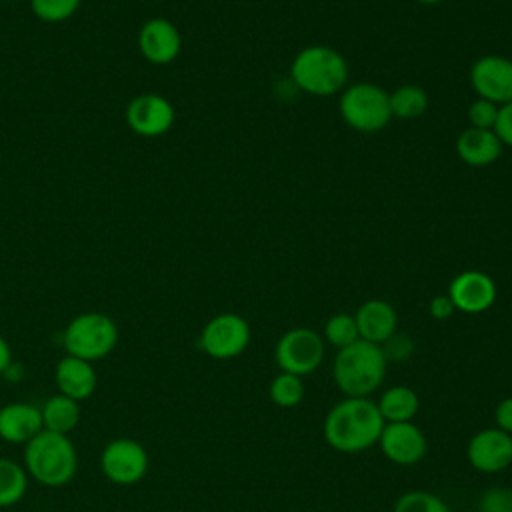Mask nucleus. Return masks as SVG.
<instances>
[{"mask_svg":"<svg viewBox=\"0 0 512 512\" xmlns=\"http://www.w3.org/2000/svg\"><path fill=\"white\" fill-rule=\"evenodd\" d=\"M100 468L112 484L132 486L148 472V452L134 438H116L102 448Z\"/></svg>","mask_w":512,"mask_h":512,"instance_id":"1a4fd4ad","label":"nucleus"},{"mask_svg":"<svg viewBox=\"0 0 512 512\" xmlns=\"http://www.w3.org/2000/svg\"><path fill=\"white\" fill-rule=\"evenodd\" d=\"M470 84L478 98L498 106L512 100V60L500 54L480 56L470 66Z\"/></svg>","mask_w":512,"mask_h":512,"instance_id":"9d476101","label":"nucleus"},{"mask_svg":"<svg viewBox=\"0 0 512 512\" xmlns=\"http://www.w3.org/2000/svg\"><path fill=\"white\" fill-rule=\"evenodd\" d=\"M338 112L356 132H380L392 120L390 92L374 82H356L340 92Z\"/></svg>","mask_w":512,"mask_h":512,"instance_id":"39448f33","label":"nucleus"},{"mask_svg":"<svg viewBox=\"0 0 512 512\" xmlns=\"http://www.w3.org/2000/svg\"><path fill=\"white\" fill-rule=\"evenodd\" d=\"M388 360L380 344L358 338L350 346L336 352L332 362V378L344 398H370L384 378Z\"/></svg>","mask_w":512,"mask_h":512,"instance_id":"f03ea898","label":"nucleus"},{"mask_svg":"<svg viewBox=\"0 0 512 512\" xmlns=\"http://www.w3.org/2000/svg\"><path fill=\"white\" fill-rule=\"evenodd\" d=\"M468 464L482 474H498L512 466V436L500 428L478 430L466 446Z\"/></svg>","mask_w":512,"mask_h":512,"instance_id":"9b49d317","label":"nucleus"},{"mask_svg":"<svg viewBox=\"0 0 512 512\" xmlns=\"http://www.w3.org/2000/svg\"><path fill=\"white\" fill-rule=\"evenodd\" d=\"M24 468L38 484L60 488L78 470V452L68 434L42 430L24 444Z\"/></svg>","mask_w":512,"mask_h":512,"instance_id":"7ed1b4c3","label":"nucleus"},{"mask_svg":"<svg viewBox=\"0 0 512 512\" xmlns=\"http://www.w3.org/2000/svg\"><path fill=\"white\" fill-rule=\"evenodd\" d=\"M28 488V472L10 458H0V508L22 500Z\"/></svg>","mask_w":512,"mask_h":512,"instance_id":"5701e85b","label":"nucleus"},{"mask_svg":"<svg viewBox=\"0 0 512 512\" xmlns=\"http://www.w3.org/2000/svg\"><path fill=\"white\" fill-rule=\"evenodd\" d=\"M322 338H324V342H328L336 350L356 342L360 338V334H358V326H356L354 314H346V312L332 314L326 320V324H324Z\"/></svg>","mask_w":512,"mask_h":512,"instance_id":"393cba45","label":"nucleus"},{"mask_svg":"<svg viewBox=\"0 0 512 512\" xmlns=\"http://www.w3.org/2000/svg\"><path fill=\"white\" fill-rule=\"evenodd\" d=\"M326 342L322 334L312 328L298 326L286 330L274 346V362L280 372H290L296 376H308L320 368L324 362Z\"/></svg>","mask_w":512,"mask_h":512,"instance_id":"0eeeda50","label":"nucleus"},{"mask_svg":"<svg viewBox=\"0 0 512 512\" xmlns=\"http://www.w3.org/2000/svg\"><path fill=\"white\" fill-rule=\"evenodd\" d=\"M118 342L116 322L102 312L74 316L64 330V348L70 356L94 362L106 358Z\"/></svg>","mask_w":512,"mask_h":512,"instance_id":"423d86ee","label":"nucleus"},{"mask_svg":"<svg viewBox=\"0 0 512 512\" xmlns=\"http://www.w3.org/2000/svg\"><path fill=\"white\" fill-rule=\"evenodd\" d=\"M428 312H430V316L434 318V320H448L454 312H456V308H454V304H452V300H450V296L448 294H438V296H434L432 300H430V304H428Z\"/></svg>","mask_w":512,"mask_h":512,"instance_id":"473e14b6","label":"nucleus"},{"mask_svg":"<svg viewBox=\"0 0 512 512\" xmlns=\"http://www.w3.org/2000/svg\"><path fill=\"white\" fill-rule=\"evenodd\" d=\"M44 430L42 412L28 402H10L0 408V438L10 444H26Z\"/></svg>","mask_w":512,"mask_h":512,"instance_id":"f3484780","label":"nucleus"},{"mask_svg":"<svg viewBox=\"0 0 512 512\" xmlns=\"http://www.w3.org/2000/svg\"><path fill=\"white\" fill-rule=\"evenodd\" d=\"M54 380H56L58 392L76 402L90 398L98 384V376L92 362L70 356V354L58 360L54 370Z\"/></svg>","mask_w":512,"mask_h":512,"instance_id":"a211bd4d","label":"nucleus"},{"mask_svg":"<svg viewBox=\"0 0 512 512\" xmlns=\"http://www.w3.org/2000/svg\"><path fill=\"white\" fill-rule=\"evenodd\" d=\"M380 348H382V352H384V356H386L388 362H390V360H392V362H402V360H406V358L412 356V352H414V342H412V338H408L406 334L394 332L386 342L380 344Z\"/></svg>","mask_w":512,"mask_h":512,"instance_id":"c756f323","label":"nucleus"},{"mask_svg":"<svg viewBox=\"0 0 512 512\" xmlns=\"http://www.w3.org/2000/svg\"><path fill=\"white\" fill-rule=\"evenodd\" d=\"M496 116H498V104L484 100V98H476L470 106H468V122L472 128H482V130H492L496 124Z\"/></svg>","mask_w":512,"mask_h":512,"instance_id":"c85d7f7f","label":"nucleus"},{"mask_svg":"<svg viewBox=\"0 0 512 512\" xmlns=\"http://www.w3.org/2000/svg\"><path fill=\"white\" fill-rule=\"evenodd\" d=\"M290 78L294 86L312 96H334L346 88L348 64L344 56L324 44L302 48L292 64Z\"/></svg>","mask_w":512,"mask_h":512,"instance_id":"20e7f679","label":"nucleus"},{"mask_svg":"<svg viewBox=\"0 0 512 512\" xmlns=\"http://www.w3.org/2000/svg\"><path fill=\"white\" fill-rule=\"evenodd\" d=\"M268 396L278 408H294L304 398V382L296 374L278 372L268 386Z\"/></svg>","mask_w":512,"mask_h":512,"instance_id":"b1692460","label":"nucleus"},{"mask_svg":"<svg viewBox=\"0 0 512 512\" xmlns=\"http://www.w3.org/2000/svg\"><path fill=\"white\" fill-rule=\"evenodd\" d=\"M478 512H512V488L490 486L478 498Z\"/></svg>","mask_w":512,"mask_h":512,"instance_id":"cd10ccee","label":"nucleus"},{"mask_svg":"<svg viewBox=\"0 0 512 512\" xmlns=\"http://www.w3.org/2000/svg\"><path fill=\"white\" fill-rule=\"evenodd\" d=\"M140 54L158 66L170 64L182 50V36L178 28L166 18H150L138 32Z\"/></svg>","mask_w":512,"mask_h":512,"instance_id":"2eb2a0df","label":"nucleus"},{"mask_svg":"<svg viewBox=\"0 0 512 512\" xmlns=\"http://www.w3.org/2000/svg\"><path fill=\"white\" fill-rule=\"evenodd\" d=\"M10 362H12V350H10V344L6 342L4 336H0V374L6 372L10 368Z\"/></svg>","mask_w":512,"mask_h":512,"instance_id":"72a5a7b5","label":"nucleus"},{"mask_svg":"<svg viewBox=\"0 0 512 512\" xmlns=\"http://www.w3.org/2000/svg\"><path fill=\"white\" fill-rule=\"evenodd\" d=\"M492 130L498 136V140L502 142V146L512 148V100L498 106V116H496V124Z\"/></svg>","mask_w":512,"mask_h":512,"instance_id":"7c9ffc66","label":"nucleus"},{"mask_svg":"<svg viewBox=\"0 0 512 512\" xmlns=\"http://www.w3.org/2000/svg\"><path fill=\"white\" fill-rule=\"evenodd\" d=\"M32 12L44 22H64L76 14L80 0H30Z\"/></svg>","mask_w":512,"mask_h":512,"instance_id":"bb28decb","label":"nucleus"},{"mask_svg":"<svg viewBox=\"0 0 512 512\" xmlns=\"http://www.w3.org/2000/svg\"><path fill=\"white\" fill-rule=\"evenodd\" d=\"M42 412V424L44 430L58 432V434H68L76 428L80 422V402L64 396V394H54L44 402L40 408Z\"/></svg>","mask_w":512,"mask_h":512,"instance_id":"412c9836","label":"nucleus"},{"mask_svg":"<svg viewBox=\"0 0 512 512\" xmlns=\"http://www.w3.org/2000/svg\"><path fill=\"white\" fill-rule=\"evenodd\" d=\"M456 154L464 164L472 168H484L500 158L502 142L498 140L494 130L468 126L456 138Z\"/></svg>","mask_w":512,"mask_h":512,"instance_id":"6ab92c4d","label":"nucleus"},{"mask_svg":"<svg viewBox=\"0 0 512 512\" xmlns=\"http://www.w3.org/2000/svg\"><path fill=\"white\" fill-rule=\"evenodd\" d=\"M250 338L252 330L246 318L234 312H222L204 324L198 344L214 360H232L248 348Z\"/></svg>","mask_w":512,"mask_h":512,"instance_id":"6e6552de","label":"nucleus"},{"mask_svg":"<svg viewBox=\"0 0 512 512\" xmlns=\"http://www.w3.org/2000/svg\"><path fill=\"white\" fill-rule=\"evenodd\" d=\"M384 418L370 398H344L334 404L322 424L326 444L342 454H358L374 444L384 428Z\"/></svg>","mask_w":512,"mask_h":512,"instance_id":"f257e3e1","label":"nucleus"},{"mask_svg":"<svg viewBox=\"0 0 512 512\" xmlns=\"http://www.w3.org/2000/svg\"><path fill=\"white\" fill-rule=\"evenodd\" d=\"M354 320L360 338L372 344H382L394 332H398V314L394 306L382 298H370L362 302L354 312Z\"/></svg>","mask_w":512,"mask_h":512,"instance_id":"dca6fc26","label":"nucleus"},{"mask_svg":"<svg viewBox=\"0 0 512 512\" xmlns=\"http://www.w3.org/2000/svg\"><path fill=\"white\" fill-rule=\"evenodd\" d=\"M414 2H418V4H438V2H442V0H414Z\"/></svg>","mask_w":512,"mask_h":512,"instance_id":"f704fd0d","label":"nucleus"},{"mask_svg":"<svg viewBox=\"0 0 512 512\" xmlns=\"http://www.w3.org/2000/svg\"><path fill=\"white\" fill-rule=\"evenodd\" d=\"M176 112L168 98L148 92L132 98L126 106V122L130 130L144 138L166 134L174 124Z\"/></svg>","mask_w":512,"mask_h":512,"instance_id":"f8f14e48","label":"nucleus"},{"mask_svg":"<svg viewBox=\"0 0 512 512\" xmlns=\"http://www.w3.org/2000/svg\"><path fill=\"white\" fill-rule=\"evenodd\" d=\"M428 108V94L418 84H402L390 92L392 118L416 120Z\"/></svg>","mask_w":512,"mask_h":512,"instance_id":"4be33fe9","label":"nucleus"},{"mask_svg":"<svg viewBox=\"0 0 512 512\" xmlns=\"http://www.w3.org/2000/svg\"><path fill=\"white\" fill-rule=\"evenodd\" d=\"M494 422H496V428L512 436V396H506L496 404Z\"/></svg>","mask_w":512,"mask_h":512,"instance_id":"2f4dec72","label":"nucleus"},{"mask_svg":"<svg viewBox=\"0 0 512 512\" xmlns=\"http://www.w3.org/2000/svg\"><path fill=\"white\" fill-rule=\"evenodd\" d=\"M458 312L482 314L496 302L498 290L494 280L480 270H464L456 274L446 292Z\"/></svg>","mask_w":512,"mask_h":512,"instance_id":"ddd939ff","label":"nucleus"},{"mask_svg":"<svg viewBox=\"0 0 512 512\" xmlns=\"http://www.w3.org/2000/svg\"><path fill=\"white\" fill-rule=\"evenodd\" d=\"M392 512H450L448 504L434 492L408 490L398 496Z\"/></svg>","mask_w":512,"mask_h":512,"instance_id":"a878e982","label":"nucleus"},{"mask_svg":"<svg viewBox=\"0 0 512 512\" xmlns=\"http://www.w3.org/2000/svg\"><path fill=\"white\" fill-rule=\"evenodd\" d=\"M376 406L384 418V422H412L420 408L418 394L404 386V384H392L388 386L380 398L376 400Z\"/></svg>","mask_w":512,"mask_h":512,"instance_id":"aec40b11","label":"nucleus"},{"mask_svg":"<svg viewBox=\"0 0 512 512\" xmlns=\"http://www.w3.org/2000/svg\"><path fill=\"white\" fill-rule=\"evenodd\" d=\"M382 454L398 466L418 464L428 450L424 432L414 422H388L378 438Z\"/></svg>","mask_w":512,"mask_h":512,"instance_id":"4468645a","label":"nucleus"}]
</instances>
